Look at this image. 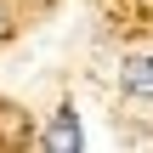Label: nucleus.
<instances>
[{
    "label": "nucleus",
    "instance_id": "f257e3e1",
    "mask_svg": "<svg viewBox=\"0 0 153 153\" xmlns=\"http://www.w3.org/2000/svg\"><path fill=\"white\" fill-rule=\"evenodd\" d=\"M85 136H79V114L74 108H57V119H51V131H45V148H57V153H68V148H79Z\"/></svg>",
    "mask_w": 153,
    "mask_h": 153
},
{
    "label": "nucleus",
    "instance_id": "f03ea898",
    "mask_svg": "<svg viewBox=\"0 0 153 153\" xmlns=\"http://www.w3.org/2000/svg\"><path fill=\"white\" fill-rule=\"evenodd\" d=\"M125 91H131V97H153V57L125 62Z\"/></svg>",
    "mask_w": 153,
    "mask_h": 153
},
{
    "label": "nucleus",
    "instance_id": "7ed1b4c3",
    "mask_svg": "<svg viewBox=\"0 0 153 153\" xmlns=\"http://www.w3.org/2000/svg\"><path fill=\"white\" fill-rule=\"evenodd\" d=\"M6 34H11V6L0 0V40H6Z\"/></svg>",
    "mask_w": 153,
    "mask_h": 153
}]
</instances>
